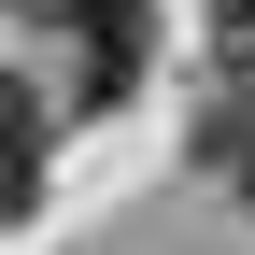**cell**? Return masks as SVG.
<instances>
[{
  "label": "cell",
  "mask_w": 255,
  "mask_h": 255,
  "mask_svg": "<svg viewBox=\"0 0 255 255\" xmlns=\"http://www.w3.org/2000/svg\"><path fill=\"white\" fill-rule=\"evenodd\" d=\"M156 43V0H85V100H128Z\"/></svg>",
  "instance_id": "1"
},
{
  "label": "cell",
  "mask_w": 255,
  "mask_h": 255,
  "mask_svg": "<svg viewBox=\"0 0 255 255\" xmlns=\"http://www.w3.org/2000/svg\"><path fill=\"white\" fill-rule=\"evenodd\" d=\"M43 199V114H28V85H0V213Z\"/></svg>",
  "instance_id": "2"
},
{
  "label": "cell",
  "mask_w": 255,
  "mask_h": 255,
  "mask_svg": "<svg viewBox=\"0 0 255 255\" xmlns=\"http://www.w3.org/2000/svg\"><path fill=\"white\" fill-rule=\"evenodd\" d=\"M213 156L241 170V213H255V114H227V128H213Z\"/></svg>",
  "instance_id": "3"
},
{
  "label": "cell",
  "mask_w": 255,
  "mask_h": 255,
  "mask_svg": "<svg viewBox=\"0 0 255 255\" xmlns=\"http://www.w3.org/2000/svg\"><path fill=\"white\" fill-rule=\"evenodd\" d=\"M227 57H241V71H255V0H227Z\"/></svg>",
  "instance_id": "4"
}]
</instances>
